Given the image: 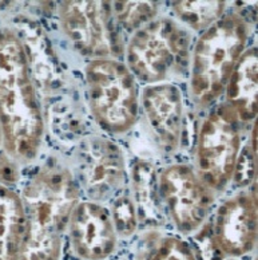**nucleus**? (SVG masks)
I'll use <instances>...</instances> for the list:
<instances>
[{"label":"nucleus","instance_id":"7ed1b4c3","mask_svg":"<svg viewBox=\"0 0 258 260\" xmlns=\"http://www.w3.org/2000/svg\"><path fill=\"white\" fill-rule=\"evenodd\" d=\"M247 37L249 26L238 14L224 15L199 37L190 78V94L198 108H206L224 94Z\"/></svg>","mask_w":258,"mask_h":260},{"label":"nucleus","instance_id":"ddd939ff","mask_svg":"<svg viewBox=\"0 0 258 260\" xmlns=\"http://www.w3.org/2000/svg\"><path fill=\"white\" fill-rule=\"evenodd\" d=\"M257 50L243 51L226 85V104L240 122H251L257 115Z\"/></svg>","mask_w":258,"mask_h":260},{"label":"nucleus","instance_id":"423d86ee","mask_svg":"<svg viewBox=\"0 0 258 260\" xmlns=\"http://www.w3.org/2000/svg\"><path fill=\"white\" fill-rule=\"evenodd\" d=\"M240 119L228 104L211 110L197 141V175L211 190H222L233 179L240 154Z\"/></svg>","mask_w":258,"mask_h":260},{"label":"nucleus","instance_id":"a211bd4d","mask_svg":"<svg viewBox=\"0 0 258 260\" xmlns=\"http://www.w3.org/2000/svg\"><path fill=\"white\" fill-rule=\"evenodd\" d=\"M110 7L119 24L129 31L146 26L158 12L155 2H114Z\"/></svg>","mask_w":258,"mask_h":260},{"label":"nucleus","instance_id":"20e7f679","mask_svg":"<svg viewBox=\"0 0 258 260\" xmlns=\"http://www.w3.org/2000/svg\"><path fill=\"white\" fill-rule=\"evenodd\" d=\"M130 73L150 85L182 74L190 59V37L171 19H155L135 31L127 45Z\"/></svg>","mask_w":258,"mask_h":260},{"label":"nucleus","instance_id":"dca6fc26","mask_svg":"<svg viewBox=\"0 0 258 260\" xmlns=\"http://www.w3.org/2000/svg\"><path fill=\"white\" fill-rule=\"evenodd\" d=\"M226 2H173V10L182 23L193 30H206L224 16Z\"/></svg>","mask_w":258,"mask_h":260},{"label":"nucleus","instance_id":"6ab92c4d","mask_svg":"<svg viewBox=\"0 0 258 260\" xmlns=\"http://www.w3.org/2000/svg\"><path fill=\"white\" fill-rule=\"evenodd\" d=\"M115 232L122 238H129L138 227V213L133 199L127 194H122L115 199L113 212L110 213Z\"/></svg>","mask_w":258,"mask_h":260},{"label":"nucleus","instance_id":"39448f33","mask_svg":"<svg viewBox=\"0 0 258 260\" xmlns=\"http://www.w3.org/2000/svg\"><path fill=\"white\" fill-rule=\"evenodd\" d=\"M86 85L92 113L104 129L117 134L131 129L138 117V91L125 64L110 58L91 60Z\"/></svg>","mask_w":258,"mask_h":260},{"label":"nucleus","instance_id":"aec40b11","mask_svg":"<svg viewBox=\"0 0 258 260\" xmlns=\"http://www.w3.org/2000/svg\"><path fill=\"white\" fill-rule=\"evenodd\" d=\"M253 177H254V149L245 146L237 158L233 180L238 184V186H245L250 184Z\"/></svg>","mask_w":258,"mask_h":260},{"label":"nucleus","instance_id":"9b49d317","mask_svg":"<svg viewBox=\"0 0 258 260\" xmlns=\"http://www.w3.org/2000/svg\"><path fill=\"white\" fill-rule=\"evenodd\" d=\"M72 248L85 260H103L114 252L117 232L110 212L94 201L78 203L68 221Z\"/></svg>","mask_w":258,"mask_h":260},{"label":"nucleus","instance_id":"f03ea898","mask_svg":"<svg viewBox=\"0 0 258 260\" xmlns=\"http://www.w3.org/2000/svg\"><path fill=\"white\" fill-rule=\"evenodd\" d=\"M27 232L20 260H58L62 234L79 203V186L67 168L50 161L23 190Z\"/></svg>","mask_w":258,"mask_h":260},{"label":"nucleus","instance_id":"6e6552de","mask_svg":"<svg viewBox=\"0 0 258 260\" xmlns=\"http://www.w3.org/2000/svg\"><path fill=\"white\" fill-rule=\"evenodd\" d=\"M59 19L63 32L83 55L106 59V56L114 54L117 38L108 3L62 2Z\"/></svg>","mask_w":258,"mask_h":260},{"label":"nucleus","instance_id":"412c9836","mask_svg":"<svg viewBox=\"0 0 258 260\" xmlns=\"http://www.w3.org/2000/svg\"><path fill=\"white\" fill-rule=\"evenodd\" d=\"M197 252L199 255V259L202 260H221L222 252L218 248L217 243L213 238L211 228L201 231V234L197 235L196 238Z\"/></svg>","mask_w":258,"mask_h":260},{"label":"nucleus","instance_id":"4be33fe9","mask_svg":"<svg viewBox=\"0 0 258 260\" xmlns=\"http://www.w3.org/2000/svg\"><path fill=\"white\" fill-rule=\"evenodd\" d=\"M4 136H3V127H2V122H0V146L3 145Z\"/></svg>","mask_w":258,"mask_h":260},{"label":"nucleus","instance_id":"2eb2a0df","mask_svg":"<svg viewBox=\"0 0 258 260\" xmlns=\"http://www.w3.org/2000/svg\"><path fill=\"white\" fill-rule=\"evenodd\" d=\"M133 189L135 208L142 213V219L149 223L159 221V182L153 164L148 161H138L133 169ZM137 209V213H138Z\"/></svg>","mask_w":258,"mask_h":260},{"label":"nucleus","instance_id":"f257e3e1","mask_svg":"<svg viewBox=\"0 0 258 260\" xmlns=\"http://www.w3.org/2000/svg\"><path fill=\"white\" fill-rule=\"evenodd\" d=\"M0 122L6 152L18 161H31L43 138V115L22 41L0 30Z\"/></svg>","mask_w":258,"mask_h":260},{"label":"nucleus","instance_id":"9d476101","mask_svg":"<svg viewBox=\"0 0 258 260\" xmlns=\"http://www.w3.org/2000/svg\"><path fill=\"white\" fill-rule=\"evenodd\" d=\"M211 232L222 253L242 256L250 252L257 239L255 197L242 192L225 201L218 209Z\"/></svg>","mask_w":258,"mask_h":260},{"label":"nucleus","instance_id":"0eeeda50","mask_svg":"<svg viewBox=\"0 0 258 260\" xmlns=\"http://www.w3.org/2000/svg\"><path fill=\"white\" fill-rule=\"evenodd\" d=\"M159 196L166 205L174 225L185 234L198 230L214 203V190L188 165L177 164L159 176Z\"/></svg>","mask_w":258,"mask_h":260},{"label":"nucleus","instance_id":"1a4fd4ad","mask_svg":"<svg viewBox=\"0 0 258 260\" xmlns=\"http://www.w3.org/2000/svg\"><path fill=\"white\" fill-rule=\"evenodd\" d=\"M79 184L92 200L113 196L125 182V161L121 149L103 137H90L77 152Z\"/></svg>","mask_w":258,"mask_h":260},{"label":"nucleus","instance_id":"f3484780","mask_svg":"<svg viewBox=\"0 0 258 260\" xmlns=\"http://www.w3.org/2000/svg\"><path fill=\"white\" fill-rule=\"evenodd\" d=\"M139 260H198L192 245L177 236H157L149 240Z\"/></svg>","mask_w":258,"mask_h":260},{"label":"nucleus","instance_id":"f8f14e48","mask_svg":"<svg viewBox=\"0 0 258 260\" xmlns=\"http://www.w3.org/2000/svg\"><path fill=\"white\" fill-rule=\"evenodd\" d=\"M144 114L153 133L165 150L179 146L183 129V101L181 90L173 83H154L142 94Z\"/></svg>","mask_w":258,"mask_h":260},{"label":"nucleus","instance_id":"4468645a","mask_svg":"<svg viewBox=\"0 0 258 260\" xmlns=\"http://www.w3.org/2000/svg\"><path fill=\"white\" fill-rule=\"evenodd\" d=\"M27 232L22 197L0 184V260H20Z\"/></svg>","mask_w":258,"mask_h":260}]
</instances>
